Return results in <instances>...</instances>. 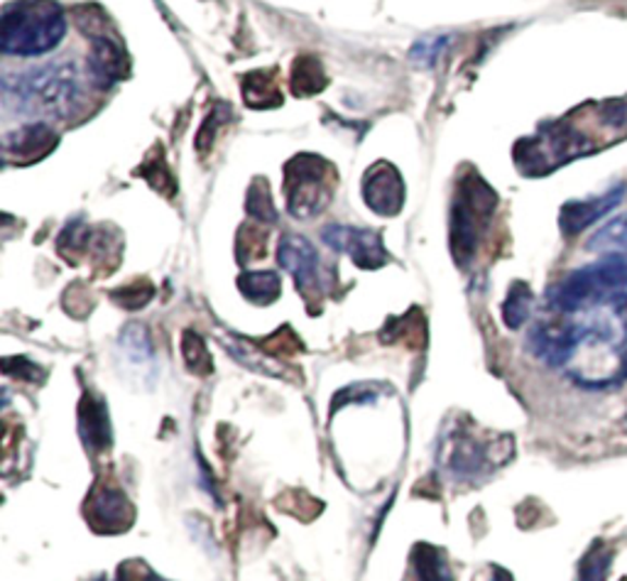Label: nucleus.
<instances>
[{
	"instance_id": "f257e3e1",
	"label": "nucleus",
	"mask_w": 627,
	"mask_h": 581,
	"mask_svg": "<svg viewBox=\"0 0 627 581\" xmlns=\"http://www.w3.org/2000/svg\"><path fill=\"white\" fill-rule=\"evenodd\" d=\"M627 298V255H605L593 265H586L549 290L547 302L556 314L586 312L598 304L620 307Z\"/></svg>"
},
{
	"instance_id": "f03ea898",
	"label": "nucleus",
	"mask_w": 627,
	"mask_h": 581,
	"mask_svg": "<svg viewBox=\"0 0 627 581\" xmlns=\"http://www.w3.org/2000/svg\"><path fill=\"white\" fill-rule=\"evenodd\" d=\"M66 21L57 0H21L3 13L0 50L5 54L40 56L64 40Z\"/></svg>"
},
{
	"instance_id": "7ed1b4c3",
	"label": "nucleus",
	"mask_w": 627,
	"mask_h": 581,
	"mask_svg": "<svg viewBox=\"0 0 627 581\" xmlns=\"http://www.w3.org/2000/svg\"><path fill=\"white\" fill-rule=\"evenodd\" d=\"M5 93L21 106L47 113L54 118H70L79 106L81 87L76 79L74 64H50L42 70L27 72L17 79H5Z\"/></svg>"
},
{
	"instance_id": "20e7f679",
	"label": "nucleus",
	"mask_w": 627,
	"mask_h": 581,
	"mask_svg": "<svg viewBox=\"0 0 627 581\" xmlns=\"http://www.w3.org/2000/svg\"><path fill=\"white\" fill-rule=\"evenodd\" d=\"M336 185V167L319 155H297L285 167L287 209L294 218H312L329 206Z\"/></svg>"
},
{
	"instance_id": "39448f33",
	"label": "nucleus",
	"mask_w": 627,
	"mask_h": 581,
	"mask_svg": "<svg viewBox=\"0 0 627 581\" xmlns=\"http://www.w3.org/2000/svg\"><path fill=\"white\" fill-rule=\"evenodd\" d=\"M496 204L498 197L484 179L476 175L463 179L451 212V251L459 263L474 258L480 231L486 228L488 218L493 216Z\"/></svg>"
},
{
	"instance_id": "423d86ee",
	"label": "nucleus",
	"mask_w": 627,
	"mask_h": 581,
	"mask_svg": "<svg viewBox=\"0 0 627 581\" xmlns=\"http://www.w3.org/2000/svg\"><path fill=\"white\" fill-rule=\"evenodd\" d=\"M324 241L334 251H343L363 270H378L388 263V251L383 245V236L368 228L329 226L324 228Z\"/></svg>"
},
{
	"instance_id": "0eeeda50",
	"label": "nucleus",
	"mask_w": 627,
	"mask_h": 581,
	"mask_svg": "<svg viewBox=\"0 0 627 581\" xmlns=\"http://www.w3.org/2000/svg\"><path fill=\"white\" fill-rule=\"evenodd\" d=\"M277 261L283 268L292 275L297 290L302 298H314V292H322V268L319 255L314 245L302 236H285L277 245Z\"/></svg>"
},
{
	"instance_id": "6e6552de",
	"label": "nucleus",
	"mask_w": 627,
	"mask_h": 581,
	"mask_svg": "<svg viewBox=\"0 0 627 581\" xmlns=\"http://www.w3.org/2000/svg\"><path fill=\"white\" fill-rule=\"evenodd\" d=\"M363 199L380 216H398L404 204V182L390 162H378L363 179Z\"/></svg>"
},
{
	"instance_id": "1a4fd4ad",
	"label": "nucleus",
	"mask_w": 627,
	"mask_h": 581,
	"mask_svg": "<svg viewBox=\"0 0 627 581\" xmlns=\"http://www.w3.org/2000/svg\"><path fill=\"white\" fill-rule=\"evenodd\" d=\"M86 518L96 530H125L135 518L130 501L118 489H96L86 501Z\"/></svg>"
},
{
	"instance_id": "9d476101",
	"label": "nucleus",
	"mask_w": 627,
	"mask_h": 581,
	"mask_svg": "<svg viewBox=\"0 0 627 581\" xmlns=\"http://www.w3.org/2000/svg\"><path fill=\"white\" fill-rule=\"evenodd\" d=\"M623 197H625V185L615 187V189H611V192H605L601 197L564 204L562 214H559V226H562L564 236H576V233L586 231V228L593 226L598 218L611 214L613 209L623 202Z\"/></svg>"
},
{
	"instance_id": "9b49d317",
	"label": "nucleus",
	"mask_w": 627,
	"mask_h": 581,
	"mask_svg": "<svg viewBox=\"0 0 627 581\" xmlns=\"http://www.w3.org/2000/svg\"><path fill=\"white\" fill-rule=\"evenodd\" d=\"M89 70L93 81L103 89H109L115 81L123 79L125 56L118 50V45L109 40V37H99V40L93 42V50L89 56Z\"/></svg>"
},
{
	"instance_id": "f8f14e48",
	"label": "nucleus",
	"mask_w": 627,
	"mask_h": 581,
	"mask_svg": "<svg viewBox=\"0 0 627 581\" xmlns=\"http://www.w3.org/2000/svg\"><path fill=\"white\" fill-rule=\"evenodd\" d=\"M79 432L86 446H91L93 452H105V446L111 444L109 415L99 400L91 395H86L79 405Z\"/></svg>"
},
{
	"instance_id": "ddd939ff",
	"label": "nucleus",
	"mask_w": 627,
	"mask_h": 581,
	"mask_svg": "<svg viewBox=\"0 0 627 581\" xmlns=\"http://www.w3.org/2000/svg\"><path fill=\"white\" fill-rule=\"evenodd\" d=\"M443 454H449L447 466L453 476L471 479V476L484 469L486 459H490L493 452H480V446L468 434H456L451 437L449 450H443Z\"/></svg>"
},
{
	"instance_id": "4468645a",
	"label": "nucleus",
	"mask_w": 627,
	"mask_h": 581,
	"mask_svg": "<svg viewBox=\"0 0 627 581\" xmlns=\"http://www.w3.org/2000/svg\"><path fill=\"white\" fill-rule=\"evenodd\" d=\"M57 146V136L50 126L45 123H33L17 132H11L5 138V150L8 155L15 157H42L45 152H50Z\"/></svg>"
},
{
	"instance_id": "2eb2a0df",
	"label": "nucleus",
	"mask_w": 627,
	"mask_h": 581,
	"mask_svg": "<svg viewBox=\"0 0 627 581\" xmlns=\"http://www.w3.org/2000/svg\"><path fill=\"white\" fill-rule=\"evenodd\" d=\"M326 72L322 62L316 60L312 54H302L297 56L292 62V76H289V87H292V93L299 99H309L316 97V93L324 91L326 87Z\"/></svg>"
},
{
	"instance_id": "dca6fc26",
	"label": "nucleus",
	"mask_w": 627,
	"mask_h": 581,
	"mask_svg": "<svg viewBox=\"0 0 627 581\" xmlns=\"http://www.w3.org/2000/svg\"><path fill=\"white\" fill-rule=\"evenodd\" d=\"M243 101L250 109H275L283 103L275 76L269 72H250L243 76Z\"/></svg>"
},
{
	"instance_id": "f3484780",
	"label": "nucleus",
	"mask_w": 627,
	"mask_h": 581,
	"mask_svg": "<svg viewBox=\"0 0 627 581\" xmlns=\"http://www.w3.org/2000/svg\"><path fill=\"white\" fill-rule=\"evenodd\" d=\"M588 251L603 255H627V214H620L588 238Z\"/></svg>"
},
{
	"instance_id": "a211bd4d",
	"label": "nucleus",
	"mask_w": 627,
	"mask_h": 581,
	"mask_svg": "<svg viewBox=\"0 0 627 581\" xmlns=\"http://www.w3.org/2000/svg\"><path fill=\"white\" fill-rule=\"evenodd\" d=\"M238 288L246 300L255 304H269L279 298V278L269 270L243 273L238 278Z\"/></svg>"
},
{
	"instance_id": "6ab92c4d",
	"label": "nucleus",
	"mask_w": 627,
	"mask_h": 581,
	"mask_svg": "<svg viewBox=\"0 0 627 581\" xmlns=\"http://www.w3.org/2000/svg\"><path fill=\"white\" fill-rule=\"evenodd\" d=\"M414 569H417L422 581H453L447 557H443V552L437 547L419 545L414 550Z\"/></svg>"
},
{
	"instance_id": "aec40b11",
	"label": "nucleus",
	"mask_w": 627,
	"mask_h": 581,
	"mask_svg": "<svg viewBox=\"0 0 627 581\" xmlns=\"http://www.w3.org/2000/svg\"><path fill=\"white\" fill-rule=\"evenodd\" d=\"M529 312H532V290L525 282H515L503 304V319L510 329H519L527 321Z\"/></svg>"
},
{
	"instance_id": "412c9836",
	"label": "nucleus",
	"mask_w": 627,
	"mask_h": 581,
	"mask_svg": "<svg viewBox=\"0 0 627 581\" xmlns=\"http://www.w3.org/2000/svg\"><path fill=\"white\" fill-rule=\"evenodd\" d=\"M248 214L255 216V222H265V224L277 222V212H275L273 197H269V187L265 179H255L253 187H250Z\"/></svg>"
},
{
	"instance_id": "4be33fe9",
	"label": "nucleus",
	"mask_w": 627,
	"mask_h": 581,
	"mask_svg": "<svg viewBox=\"0 0 627 581\" xmlns=\"http://www.w3.org/2000/svg\"><path fill=\"white\" fill-rule=\"evenodd\" d=\"M613 552L603 545L591 547V552L581 559L578 567V581H607V569H611Z\"/></svg>"
},
{
	"instance_id": "5701e85b",
	"label": "nucleus",
	"mask_w": 627,
	"mask_h": 581,
	"mask_svg": "<svg viewBox=\"0 0 627 581\" xmlns=\"http://www.w3.org/2000/svg\"><path fill=\"white\" fill-rule=\"evenodd\" d=\"M181 351H185L187 366L195 370V374L201 376L211 374V354L206 351L204 341H201V337H197L195 331H185V337H181Z\"/></svg>"
},
{
	"instance_id": "b1692460",
	"label": "nucleus",
	"mask_w": 627,
	"mask_h": 581,
	"mask_svg": "<svg viewBox=\"0 0 627 581\" xmlns=\"http://www.w3.org/2000/svg\"><path fill=\"white\" fill-rule=\"evenodd\" d=\"M449 47V37L439 35V37H424L417 45L412 47L410 60L419 66H434L441 56V52Z\"/></svg>"
},
{
	"instance_id": "393cba45",
	"label": "nucleus",
	"mask_w": 627,
	"mask_h": 581,
	"mask_svg": "<svg viewBox=\"0 0 627 581\" xmlns=\"http://www.w3.org/2000/svg\"><path fill=\"white\" fill-rule=\"evenodd\" d=\"M113 300L128 310H138V307H145V304L152 300V288L150 285H145V288L140 290V285H133V288L115 290Z\"/></svg>"
},
{
	"instance_id": "a878e982",
	"label": "nucleus",
	"mask_w": 627,
	"mask_h": 581,
	"mask_svg": "<svg viewBox=\"0 0 627 581\" xmlns=\"http://www.w3.org/2000/svg\"><path fill=\"white\" fill-rule=\"evenodd\" d=\"M603 121L607 126L620 128L627 121V103L625 101H607L603 106Z\"/></svg>"
},
{
	"instance_id": "bb28decb",
	"label": "nucleus",
	"mask_w": 627,
	"mask_h": 581,
	"mask_svg": "<svg viewBox=\"0 0 627 581\" xmlns=\"http://www.w3.org/2000/svg\"><path fill=\"white\" fill-rule=\"evenodd\" d=\"M488 581H513V577H510L505 569L493 567V569H490V574H488Z\"/></svg>"
},
{
	"instance_id": "cd10ccee",
	"label": "nucleus",
	"mask_w": 627,
	"mask_h": 581,
	"mask_svg": "<svg viewBox=\"0 0 627 581\" xmlns=\"http://www.w3.org/2000/svg\"><path fill=\"white\" fill-rule=\"evenodd\" d=\"M617 312H620V314H625V319H627V298L623 300V304H620V307H617Z\"/></svg>"
}]
</instances>
